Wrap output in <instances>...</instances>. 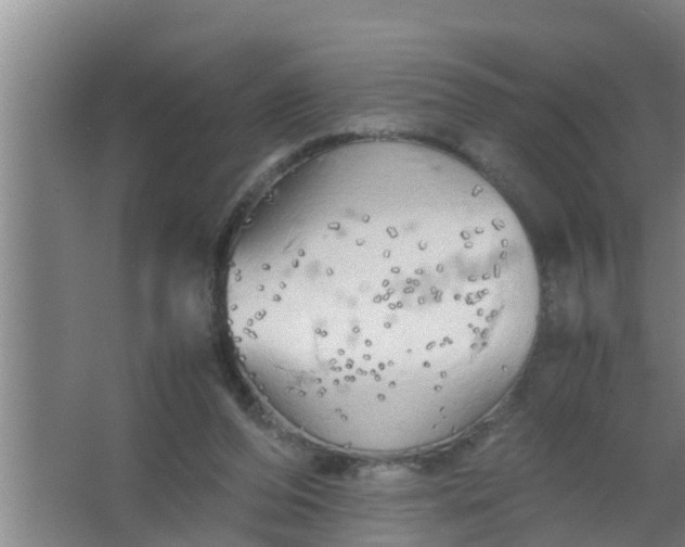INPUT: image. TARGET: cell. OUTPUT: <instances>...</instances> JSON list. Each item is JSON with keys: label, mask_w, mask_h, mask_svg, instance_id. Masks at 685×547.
Wrapping results in <instances>:
<instances>
[{"label": "cell", "mask_w": 685, "mask_h": 547, "mask_svg": "<svg viewBox=\"0 0 685 547\" xmlns=\"http://www.w3.org/2000/svg\"><path fill=\"white\" fill-rule=\"evenodd\" d=\"M225 274L231 335L264 405L311 441L367 456L428 447L499 400L541 297L499 190L397 138L340 142L274 177Z\"/></svg>", "instance_id": "1"}]
</instances>
